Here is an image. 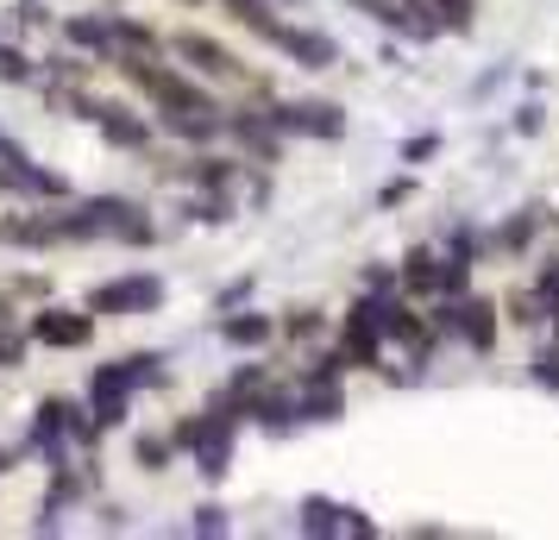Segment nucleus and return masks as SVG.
<instances>
[{"instance_id":"6","label":"nucleus","mask_w":559,"mask_h":540,"mask_svg":"<svg viewBox=\"0 0 559 540\" xmlns=\"http://www.w3.org/2000/svg\"><path fill=\"white\" fill-rule=\"evenodd\" d=\"M177 57L189 63V70H202V76H214V82L246 76V70H239V57H233L227 45H214V38H202V32H177Z\"/></svg>"},{"instance_id":"5","label":"nucleus","mask_w":559,"mask_h":540,"mask_svg":"<svg viewBox=\"0 0 559 540\" xmlns=\"http://www.w3.org/2000/svg\"><path fill=\"white\" fill-rule=\"evenodd\" d=\"M95 127H102V139L107 145H120V152H145V145H152V120L132 113V107H120V101L95 107Z\"/></svg>"},{"instance_id":"1","label":"nucleus","mask_w":559,"mask_h":540,"mask_svg":"<svg viewBox=\"0 0 559 540\" xmlns=\"http://www.w3.org/2000/svg\"><path fill=\"white\" fill-rule=\"evenodd\" d=\"M145 377H157V359L152 352H132V359H120V364H102L95 377H88V415L102 421V428H114L120 415H127V396Z\"/></svg>"},{"instance_id":"16","label":"nucleus","mask_w":559,"mask_h":540,"mask_svg":"<svg viewBox=\"0 0 559 540\" xmlns=\"http://www.w3.org/2000/svg\"><path fill=\"white\" fill-rule=\"evenodd\" d=\"M283 334H289V339H308V334H321V314H314V309L289 314V321H283Z\"/></svg>"},{"instance_id":"19","label":"nucleus","mask_w":559,"mask_h":540,"mask_svg":"<svg viewBox=\"0 0 559 540\" xmlns=\"http://www.w3.org/2000/svg\"><path fill=\"white\" fill-rule=\"evenodd\" d=\"M346 535H358V540H371V521H365V515H358V509H346Z\"/></svg>"},{"instance_id":"21","label":"nucleus","mask_w":559,"mask_h":540,"mask_svg":"<svg viewBox=\"0 0 559 540\" xmlns=\"http://www.w3.org/2000/svg\"><path fill=\"white\" fill-rule=\"evenodd\" d=\"M182 7H202V0H182Z\"/></svg>"},{"instance_id":"15","label":"nucleus","mask_w":559,"mask_h":540,"mask_svg":"<svg viewBox=\"0 0 559 540\" xmlns=\"http://www.w3.org/2000/svg\"><path fill=\"white\" fill-rule=\"evenodd\" d=\"M164 459H170V440H139V465H145V471H164Z\"/></svg>"},{"instance_id":"14","label":"nucleus","mask_w":559,"mask_h":540,"mask_svg":"<svg viewBox=\"0 0 559 540\" xmlns=\"http://www.w3.org/2000/svg\"><path fill=\"white\" fill-rule=\"evenodd\" d=\"M0 82H32V63L13 45H0Z\"/></svg>"},{"instance_id":"9","label":"nucleus","mask_w":559,"mask_h":540,"mask_svg":"<svg viewBox=\"0 0 559 540\" xmlns=\"http://www.w3.org/2000/svg\"><path fill=\"white\" fill-rule=\"evenodd\" d=\"M88 327H95L88 314H70V309H45V314H38V321H32V339H38V346H82V339H88Z\"/></svg>"},{"instance_id":"8","label":"nucleus","mask_w":559,"mask_h":540,"mask_svg":"<svg viewBox=\"0 0 559 540\" xmlns=\"http://www.w3.org/2000/svg\"><path fill=\"white\" fill-rule=\"evenodd\" d=\"M447 327H459L472 352H490V346H497V309H490V302H459V309L447 314Z\"/></svg>"},{"instance_id":"4","label":"nucleus","mask_w":559,"mask_h":540,"mask_svg":"<svg viewBox=\"0 0 559 540\" xmlns=\"http://www.w3.org/2000/svg\"><path fill=\"white\" fill-rule=\"evenodd\" d=\"M283 132H308V139H340L346 132V113L328 101H289V107H271Z\"/></svg>"},{"instance_id":"11","label":"nucleus","mask_w":559,"mask_h":540,"mask_svg":"<svg viewBox=\"0 0 559 540\" xmlns=\"http://www.w3.org/2000/svg\"><path fill=\"white\" fill-rule=\"evenodd\" d=\"M302 535H346V509L328 496H308L302 503Z\"/></svg>"},{"instance_id":"12","label":"nucleus","mask_w":559,"mask_h":540,"mask_svg":"<svg viewBox=\"0 0 559 540\" xmlns=\"http://www.w3.org/2000/svg\"><path fill=\"white\" fill-rule=\"evenodd\" d=\"M403 284H408V289H440V257H433L428 245L403 257Z\"/></svg>"},{"instance_id":"13","label":"nucleus","mask_w":559,"mask_h":540,"mask_svg":"<svg viewBox=\"0 0 559 540\" xmlns=\"http://www.w3.org/2000/svg\"><path fill=\"white\" fill-rule=\"evenodd\" d=\"M264 334H271V321H258V314H233V321H227V339H233V346H258Z\"/></svg>"},{"instance_id":"10","label":"nucleus","mask_w":559,"mask_h":540,"mask_svg":"<svg viewBox=\"0 0 559 540\" xmlns=\"http://www.w3.org/2000/svg\"><path fill=\"white\" fill-rule=\"evenodd\" d=\"M63 32H70L76 51H95V57H107V63L120 57V20H70Z\"/></svg>"},{"instance_id":"7","label":"nucleus","mask_w":559,"mask_h":540,"mask_svg":"<svg viewBox=\"0 0 559 540\" xmlns=\"http://www.w3.org/2000/svg\"><path fill=\"white\" fill-rule=\"evenodd\" d=\"M277 45H283L289 57H296L302 70H333V63H340V45H333L328 32H296V26H283Z\"/></svg>"},{"instance_id":"20","label":"nucleus","mask_w":559,"mask_h":540,"mask_svg":"<svg viewBox=\"0 0 559 540\" xmlns=\"http://www.w3.org/2000/svg\"><path fill=\"white\" fill-rule=\"evenodd\" d=\"M0 364H20V339L13 334H0Z\"/></svg>"},{"instance_id":"3","label":"nucleus","mask_w":559,"mask_h":540,"mask_svg":"<svg viewBox=\"0 0 559 540\" xmlns=\"http://www.w3.org/2000/svg\"><path fill=\"white\" fill-rule=\"evenodd\" d=\"M164 302V284L157 277H120V284H102L88 296V314H145Z\"/></svg>"},{"instance_id":"2","label":"nucleus","mask_w":559,"mask_h":540,"mask_svg":"<svg viewBox=\"0 0 559 540\" xmlns=\"http://www.w3.org/2000/svg\"><path fill=\"white\" fill-rule=\"evenodd\" d=\"M177 446L195 453V465H202L207 478H221V471L233 465V415H227V403H221V409H207V415H195V421H182Z\"/></svg>"},{"instance_id":"17","label":"nucleus","mask_w":559,"mask_h":540,"mask_svg":"<svg viewBox=\"0 0 559 540\" xmlns=\"http://www.w3.org/2000/svg\"><path fill=\"white\" fill-rule=\"evenodd\" d=\"M528 232H534V214H522V220H509V232L497 239L503 252H515V245H528Z\"/></svg>"},{"instance_id":"18","label":"nucleus","mask_w":559,"mask_h":540,"mask_svg":"<svg viewBox=\"0 0 559 540\" xmlns=\"http://www.w3.org/2000/svg\"><path fill=\"white\" fill-rule=\"evenodd\" d=\"M534 377H540L547 389H559V346H554V352H540V359H534Z\"/></svg>"}]
</instances>
